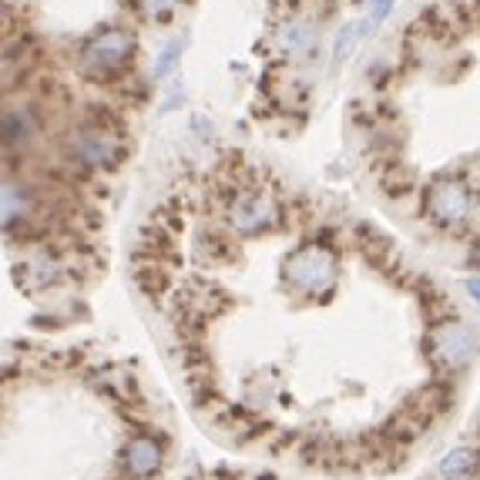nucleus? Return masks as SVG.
Returning <instances> with one entry per match:
<instances>
[{
  "label": "nucleus",
  "mask_w": 480,
  "mask_h": 480,
  "mask_svg": "<svg viewBox=\"0 0 480 480\" xmlns=\"http://www.w3.org/2000/svg\"><path fill=\"white\" fill-rule=\"evenodd\" d=\"M282 279H286V286H289L292 292H299V296H309V299L326 296V292L336 286V259H333V253L323 249V245H303V249H296V253L286 259Z\"/></svg>",
  "instance_id": "1"
},
{
  "label": "nucleus",
  "mask_w": 480,
  "mask_h": 480,
  "mask_svg": "<svg viewBox=\"0 0 480 480\" xmlns=\"http://www.w3.org/2000/svg\"><path fill=\"white\" fill-rule=\"evenodd\" d=\"M121 155H125L121 135L111 131L108 125H102V121L84 125L75 135V141H71V158L77 164H84V168H94V172L114 168V164L121 162Z\"/></svg>",
  "instance_id": "2"
},
{
  "label": "nucleus",
  "mask_w": 480,
  "mask_h": 480,
  "mask_svg": "<svg viewBox=\"0 0 480 480\" xmlns=\"http://www.w3.org/2000/svg\"><path fill=\"white\" fill-rule=\"evenodd\" d=\"M131 51H135V38L128 31H104L81 48V67L94 77L118 75L131 61Z\"/></svg>",
  "instance_id": "3"
},
{
  "label": "nucleus",
  "mask_w": 480,
  "mask_h": 480,
  "mask_svg": "<svg viewBox=\"0 0 480 480\" xmlns=\"http://www.w3.org/2000/svg\"><path fill=\"white\" fill-rule=\"evenodd\" d=\"M228 218L236 232L242 236H259L269 232L272 226H279V202L276 195L266 189H245L236 195V202L228 209Z\"/></svg>",
  "instance_id": "4"
},
{
  "label": "nucleus",
  "mask_w": 480,
  "mask_h": 480,
  "mask_svg": "<svg viewBox=\"0 0 480 480\" xmlns=\"http://www.w3.org/2000/svg\"><path fill=\"white\" fill-rule=\"evenodd\" d=\"M423 212L430 215V222L437 226H464L470 215V191L464 182L457 178H437L427 189V199H423Z\"/></svg>",
  "instance_id": "5"
},
{
  "label": "nucleus",
  "mask_w": 480,
  "mask_h": 480,
  "mask_svg": "<svg viewBox=\"0 0 480 480\" xmlns=\"http://www.w3.org/2000/svg\"><path fill=\"white\" fill-rule=\"evenodd\" d=\"M477 353V340H474V333H470L464 323H447L433 333V340H430V356H433V363H440L443 369H460L470 363V356Z\"/></svg>",
  "instance_id": "6"
},
{
  "label": "nucleus",
  "mask_w": 480,
  "mask_h": 480,
  "mask_svg": "<svg viewBox=\"0 0 480 480\" xmlns=\"http://www.w3.org/2000/svg\"><path fill=\"white\" fill-rule=\"evenodd\" d=\"M58 276H61V266H58V259L48 255V253L27 255L24 262H17V266H13V282H17L24 292L48 289V286L58 282Z\"/></svg>",
  "instance_id": "7"
},
{
  "label": "nucleus",
  "mask_w": 480,
  "mask_h": 480,
  "mask_svg": "<svg viewBox=\"0 0 480 480\" xmlns=\"http://www.w3.org/2000/svg\"><path fill=\"white\" fill-rule=\"evenodd\" d=\"M121 464H125L128 477H135V480L152 477V474H158V467H162V447L155 440H148V437H135V440L125 447Z\"/></svg>",
  "instance_id": "8"
},
{
  "label": "nucleus",
  "mask_w": 480,
  "mask_h": 480,
  "mask_svg": "<svg viewBox=\"0 0 480 480\" xmlns=\"http://www.w3.org/2000/svg\"><path fill=\"white\" fill-rule=\"evenodd\" d=\"M443 480H480V450L474 447H457L440 457Z\"/></svg>",
  "instance_id": "9"
},
{
  "label": "nucleus",
  "mask_w": 480,
  "mask_h": 480,
  "mask_svg": "<svg viewBox=\"0 0 480 480\" xmlns=\"http://www.w3.org/2000/svg\"><path fill=\"white\" fill-rule=\"evenodd\" d=\"M31 212H34V191L21 182H7L4 185V226H7V232L17 222H27Z\"/></svg>",
  "instance_id": "10"
},
{
  "label": "nucleus",
  "mask_w": 480,
  "mask_h": 480,
  "mask_svg": "<svg viewBox=\"0 0 480 480\" xmlns=\"http://www.w3.org/2000/svg\"><path fill=\"white\" fill-rule=\"evenodd\" d=\"M34 131H38V114L31 108H7L4 111V145H7V152L34 138Z\"/></svg>",
  "instance_id": "11"
},
{
  "label": "nucleus",
  "mask_w": 480,
  "mask_h": 480,
  "mask_svg": "<svg viewBox=\"0 0 480 480\" xmlns=\"http://www.w3.org/2000/svg\"><path fill=\"white\" fill-rule=\"evenodd\" d=\"M367 27H373V24H369V17H367V21H350V24L342 27L340 34H336V40H333V61H336V64L346 61V58L356 51V44L363 40Z\"/></svg>",
  "instance_id": "12"
},
{
  "label": "nucleus",
  "mask_w": 480,
  "mask_h": 480,
  "mask_svg": "<svg viewBox=\"0 0 480 480\" xmlns=\"http://www.w3.org/2000/svg\"><path fill=\"white\" fill-rule=\"evenodd\" d=\"M185 44H189V38L182 34V38H175L162 54H158V61H155V71H152L155 81H162V77H168L172 71H175V64H178V58H182V51H185Z\"/></svg>",
  "instance_id": "13"
},
{
  "label": "nucleus",
  "mask_w": 480,
  "mask_h": 480,
  "mask_svg": "<svg viewBox=\"0 0 480 480\" xmlns=\"http://www.w3.org/2000/svg\"><path fill=\"white\" fill-rule=\"evenodd\" d=\"M316 40V31L309 24H292V27H286V48L289 51H303V48H309Z\"/></svg>",
  "instance_id": "14"
},
{
  "label": "nucleus",
  "mask_w": 480,
  "mask_h": 480,
  "mask_svg": "<svg viewBox=\"0 0 480 480\" xmlns=\"http://www.w3.org/2000/svg\"><path fill=\"white\" fill-rule=\"evenodd\" d=\"M141 11L148 13V17H155V21H162V17H168V13L175 11L182 0H138Z\"/></svg>",
  "instance_id": "15"
},
{
  "label": "nucleus",
  "mask_w": 480,
  "mask_h": 480,
  "mask_svg": "<svg viewBox=\"0 0 480 480\" xmlns=\"http://www.w3.org/2000/svg\"><path fill=\"white\" fill-rule=\"evenodd\" d=\"M393 4H396V0H369V24L373 27L383 24V21H387V13L393 11Z\"/></svg>",
  "instance_id": "16"
},
{
  "label": "nucleus",
  "mask_w": 480,
  "mask_h": 480,
  "mask_svg": "<svg viewBox=\"0 0 480 480\" xmlns=\"http://www.w3.org/2000/svg\"><path fill=\"white\" fill-rule=\"evenodd\" d=\"M464 289H467V296H470V299H474V303L480 306V276L467 279V282H464Z\"/></svg>",
  "instance_id": "17"
}]
</instances>
